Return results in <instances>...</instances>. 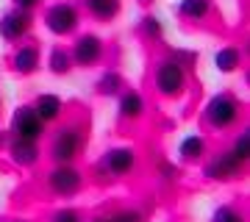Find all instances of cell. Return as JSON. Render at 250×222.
<instances>
[{"label": "cell", "instance_id": "1", "mask_svg": "<svg viewBox=\"0 0 250 222\" xmlns=\"http://www.w3.org/2000/svg\"><path fill=\"white\" fill-rule=\"evenodd\" d=\"M153 86L161 98L178 100L187 95L189 86V67L178 56H164L153 64Z\"/></svg>", "mask_w": 250, "mask_h": 222}, {"label": "cell", "instance_id": "2", "mask_svg": "<svg viewBox=\"0 0 250 222\" xmlns=\"http://www.w3.org/2000/svg\"><path fill=\"white\" fill-rule=\"evenodd\" d=\"M81 150H83V125H59L47 144V159L53 164H75Z\"/></svg>", "mask_w": 250, "mask_h": 222}, {"label": "cell", "instance_id": "3", "mask_svg": "<svg viewBox=\"0 0 250 222\" xmlns=\"http://www.w3.org/2000/svg\"><path fill=\"white\" fill-rule=\"evenodd\" d=\"M242 117V103L233 92H217L203 106V122L211 131H231Z\"/></svg>", "mask_w": 250, "mask_h": 222}, {"label": "cell", "instance_id": "4", "mask_svg": "<svg viewBox=\"0 0 250 222\" xmlns=\"http://www.w3.org/2000/svg\"><path fill=\"white\" fill-rule=\"evenodd\" d=\"M42 22L53 36H72L81 28V11L78 6H72L67 0H59V3H50L45 9Z\"/></svg>", "mask_w": 250, "mask_h": 222}, {"label": "cell", "instance_id": "5", "mask_svg": "<svg viewBox=\"0 0 250 222\" xmlns=\"http://www.w3.org/2000/svg\"><path fill=\"white\" fill-rule=\"evenodd\" d=\"M136 161H139V153L131 144H114V147L103 150V156L98 161V169H100V175H106V178H125L136 169Z\"/></svg>", "mask_w": 250, "mask_h": 222}, {"label": "cell", "instance_id": "6", "mask_svg": "<svg viewBox=\"0 0 250 222\" xmlns=\"http://www.w3.org/2000/svg\"><path fill=\"white\" fill-rule=\"evenodd\" d=\"M70 56L78 70H92V67H98L106 59V42H103V36L92 34V31L78 34L70 47Z\"/></svg>", "mask_w": 250, "mask_h": 222}, {"label": "cell", "instance_id": "7", "mask_svg": "<svg viewBox=\"0 0 250 222\" xmlns=\"http://www.w3.org/2000/svg\"><path fill=\"white\" fill-rule=\"evenodd\" d=\"M45 186L56 197H75L83 189V172L75 164H53L45 178Z\"/></svg>", "mask_w": 250, "mask_h": 222}, {"label": "cell", "instance_id": "8", "mask_svg": "<svg viewBox=\"0 0 250 222\" xmlns=\"http://www.w3.org/2000/svg\"><path fill=\"white\" fill-rule=\"evenodd\" d=\"M47 125L39 120V114L34 111L31 103H22V106L14 108L11 114V125H9V136L14 139H25V142H42Z\"/></svg>", "mask_w": 250, "mask_h": 222}, {"label": "cell", "instance_id": "9", "mask_svg": "<svg viewBox=\"0 0 250 222\" xmlns=\"http://www.w3.org/2000/svg\"><path fill=\"white\" fill-rule=\"evenodd\" d=\"M245 169V161H239L231 150H220L214 153L211 159L203 161V175L214 183H228V181H236Z\"/></svg>", "mask_w": 250, "mask_h": 222}, {"label": "cell", "instance_id": "10", "mask_svg": "<svg viewBox=\"0 0 250 222\" xmlns=\"http://www.w3.org/2000/svg\"><path fill=\"white\" fill-rule=\"evenodd\" d=\"M34 28V14L31 11H20V9H9L6 14H0V39L9 44H20L31 34Z\"/></svg>", "mask_w": 250, "mask_h": 222}, {"label": "cell", "instance_id": "11", "mask_svg": "<svg viewBox=\"0 0 250 222\" xmlns=\"http://www.w3.org/2000/svg\"><path fill=\"white\" fill-rule=\"evenodd\" d=\"M9 67H11V72H17L22 78L36 75V72L42 70V50H39V44L20 42L9 56Z\"/></svg>", "mask_w": 250, "mask_h": 222}, {"label": "cell", "instance_id": "12", "mask_svg": "<svg viewBox=\"0 0 250 222\" xmlns=\"http://www.w3.org/2000/svg\"><path fill=\"white\" fill-rule=\"evenodd\" d=\"M6 156H9V161L14 167L31 169L42 161V147H39V142H25V139L9 136V142H6Z\"/></svg>", "mask_w": 250, "mask_h": 222}, {"label": "cell", "instance_id": "13", "mask_svg": "<svg viewBox=\"0 0 250 222\" xmlns=\"http://www.w3.org/2000/svg\"><path fill=\"white\" fill-rule=\"evenodd\" d=\"M145 111H147V100H145V95L136 92V89H125L123 95L117 98V117L125 120V122L142 120Z\"/></svg>", "mask_w": 250, "mask_h": 222}, {"label": "cell", "instance_id": "14", "mask_svg": "<svg viewBox=\"0 0 250 222\" xmlns=\"http://www.w3.org/2000/svg\"><path fill=\"white\" fill-rule=\"evenodd\" d=\"M178 159L184 164H200L208 159V142L203 133H187L178 142Z\"/></svg>", "mask_w": 250, "mask_h": 222}, {"label": "cell", "instance_id": "15", "mask_svg": "<svg viewBox=\"0 0 250 222\" xmlns=\"http://www.w3.org/2000/svg\"><path fill=\"white\" fill-rule=\"evenodd\" d=\"M31 106H34V111L39 114V120H42L45 125L59 122V120H62V114H64V100L59 98V95H53V92L39 95Z\"/></svg>", "mask_w": 250, "mask_h": 222}, {"label": "cell", "instance_id": "16", "mask_svg": "<svg viewBox=\"0 0 250 222\" xmlns=\"http://www.w3.org/2000/svg\"><path fill=\"white\" fill-rule=\"evenodd\" d=\"M83 9L98 22H114L123 14V0H83Z\"/></svg>", "mask_w": 250, "mask_h": 222}, {"label": "cell", "instance_id": "17", "mask_svg": "<svg viewBox=\"0 0 250 222\" xmlns=\"http://www.w3.org/2000/svg\"><path fill=\"white\" fill-rule=\"evenodd\" d=\"M214 11V0H181L175 6V14L187 22H203L211 17Z\"/></svg>", "mask_w": 250, "mask_h": 222}, {"label": "cell", "instance_id": "18", "mask_svg": "<svg viewBox=\"0 0 250 222\" xmlns=\"http://www.w3.org/2000/svg\"><path fill=\"white\" fill-rule=\"evenodd\" d=\"M214 70L220 75H233V72L242 70V50L233 47V44H223L220 50H214Z\"/></svg>", "mask_w": 250, "mask_h": 222}, {"label": "cell", "instance_id": "19", "mask_svg": "<svg viewBox=\"0 0 250 222\" xmlns=\"http://www.w3.org/2000/svg\"><path fill=\"white\" fill-rule=\"evenodd\" d=\"M72 70H75V64H72L70 47H64V44H53V47H50V53H47V72L56 75V78H67Z\"/></svg>", "mask_w": 250, "mask_h": 222}, {"label": "cell", "instance_id": "20", "mask_svg": "<svg viewBox=\"0 0 250 222\" xmlns=\"http://www.w3.org/2000/svg\"><path fill=\"white\" fill-rule=\"evenodd\" d=\"M95 92H98L100 98H120L125 92V78L117 70H106L95 81Z\"/></svg>", "mask_w": 250, "mask_h": 222}, {"label": "cell", "instance_id": "21", "mask_svg": "<svg viewBox=\"0 0 250 222\" xmlns=\"http://www.w3.org/2000/svg\"><path fill=\"white\" fill-rule=\"evenodd\" d=\"M139 34H142L145 39H150V42H159L161 36H164V22H161L156 14H145V17L139 20Z\"/></svg>", "mask_w": 250, "mask_h": 222}, {"label": "cell", "instance_id": "22", "mask_svg": "<svg viewBox=\"0 0 250 222\" xmlns=\"http://www.w3.org/2000/svg\"><path fill=\"white\" fill-rule=\"evenodd\" d=\"M208 222H248V220H245V214H242L233 203H223L211 211V220Z\"/></svg>", "mask_w": 250, "mask_h": 222}, {"label": "cell", "instance_id": "23", "mask_svg": "<svg viewBox=\"0 0 250 222\" xmlns=\"http://www.w3.org/2000/svg\"><path fill=\"white\" fill-rule=\"evenodd\" d=\"M231 153H233V156H236L239 161H245V164H248V159H250V131H248V128L236 133V139H233Z\"/></svg>", "mask_w": 250, "mask_h": 222}, {"label": "cell", "instance_id": "24", "mask_svg": "<svg viewBox=\"0 0 250 222\" xmlns=\"http://www.w3.org/2000/svg\"><path fill=\"white\" fill-rule=\"evenodd\" d=\"M106 222H145V211L142 208H117L114 214H108Z\"/></svg>", "mask_w": 250, "mask_h": 222}, {"label": "cell", "instance_id": "25", "mask_svg": "<svg viewBox=\"0 0 250 222\" xmlns=\"http://www.w3.org/2000/svg\"><path fill=\"white\" fill-rule=\"evenodd\" d=\"M50 222H86L83 220V214L78 208H72V205H64V208H56L50 214Z\"/></svg>", "mask_w": 250, "mask_h": 222}, {"label": "cell", "instance_id": "26", "mask_svg": "<svg viewBox=\"0 0 250 222\" xmlns=\"http://www.w3.org/2000/svg\"><path fill=\"white\" fill-rule=\"evenodd\" d=\"M42 6V0H11V9H20V11H31L34 14L36 9Z\"/></svg>", "mask_w": 250, "mask_h": 222}, {"label": "cell", "instance_id": "27", "mask_svg": "<svg viewBox=\"0 0 250 222\" xmlns=\"http://www.w3.org/2000/svg\"><path fill=\"white\" fill-rule=\"evenodd\" d=\"M92 222H106V217H95V220H92Z\"/></svg>", "mask_w": 250, "mask_h": 222}, {"label": "cell", "instance_id": "28", "mask_svg": "<svg viewBox=\"0 0 250 222\" xmlns=\"http://www.w3.org/2000/svg\"><path fill=\"white\" fill-rule=\"evenodd\" d=\"M136 3H153V0H136Z\"/></svg>", "mask_w": 250, "mask_h": 222}, {"label": "cell", "instance_id": "29", "mask_svg": "<svg viewBox=\"0 0 250 222\" xmlns=\"http://www.w3.org/2000/svg\"><path fill=\"white\" fill-rule=\"evenodd\" d=\"M11 222H22V220H11Z\"/></svg>", "mask_w": 250, "mask_h": 222}, {"label": "cell", "instance_id": "30", "mask_svg": "<svg viewBox=\"0 0 250 222\" xmlns=\"http://www.w3.org/2000/svg\"><path fill=\"white\" fill-rule=\"evenodd\" d=\"M0 106H3V98H0Z\"/></svg>", "mask_w": 250, "mask_h": 222}]
</instances>
